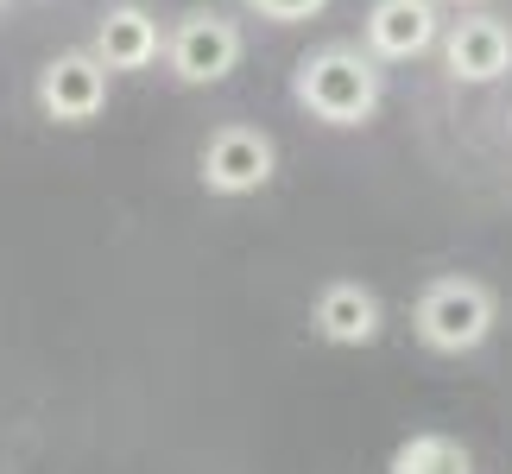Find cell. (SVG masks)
I'll use <instances>...</instances> for the list:
<instances>
[{
	"mask_svg": "<svg viewBox=\"0 0 512 474\" xmlns=\"http://www.w3.org/2000/svg\"><path fill=\"white\" fill-rule=\"evenodd\" d=\"M291 95H298L323 127H361L367 114L380 108V64H373V51L323 45L317 57H304V64H298Z\"/></svg>",
	"mask_w": 512,
	"mask_h": 474,
	"instance_id": "obj_1",
	"label": "cell"
},
{
	"mask_svg": "<svg viewBox=\"0 0 512 474\" xmlns=\"http://www.w3.org/2000/svg\"><path fill=\"white\" fill-rule=\"evenodd\" d=\"M487 329H494V291L475 285V279H437L418 298V335H424V348H437V354L481 348Z\"/></svg>",
	"mask_w": 512,
	"mask_h": 474,
	"instance_id": "obj_2",
	"label": "cell"
},
{
	"mask_svg": "<svg viewBox=\"0 0 512 474\" xmlns=\"http://www.w3.org/2000/svg\"><path fill=\"white\" fill-rule=\"evenodd\" d=\"M165 57H171V76L177 83H222V76L241 64V26L228 13H184L177 32L165 38Z\"/></svg>",
	"mask_w": 512,
	"mask_h": 474,
	"instance_id": "obj_3",
	"label": "cell"
},
{
	"mask_svg": "<svg viewBox=\"0 0 512 474\" xmlns=\"http://www.w3.org/2000/svg\"><path fill=\"white\" fill-rule=\"evenodd\" d=\"M108 102V64L95 51H64L38 76V108L51 121H95Z\"/></svg>",
	"mask_w": 512,
	"mask_h": 474,
	"instance_id": "obj_4",
	"label": "cell"
},
{
	"mask_svg": "<svg viewBox=\"0 0 512 474\" xmlns=\"http://www.w3.org/2000/svg\"><path fill=\"white\" fill-rule=\"evenodd\" d=\"M272 165H279V152H272V140L260 127H222V133H209V146H203V184L222 190V196L260 190L272 177Z\"/></svg>",
	"mask_w": 512,
	"mask_h": 474,
	"instance_id": "obj_5",
	"label": "cell"
},
{
	"mask_svg": "<svg viewBox=\"0 0 512 474\" xmlns=\"http://www.w3.org/2000/svg\"><path fill=\"white\" fill-rule=\"evenodd\" d=\"M443 70L449 83H500L512 70V32L487 13H468L443 32Z\"/></svg>",
	"mask_w": 512,
	"mask_h": 474,
	"instance_id": "obj_6",
	"label": "cell"
},
{
	"mask_svg": "<svg viewBox=\"0 0 512 474\" xmlns=\"http://www.w3.org/2000/svg\"><path fill=\"white\" fill-rule=\"evenodd\" d=\"M437 38H443L437 0H373V7H367V51L386 57V64L424 57Z\"/></svg>",
	"mask_w": 512,
	"mask_h": 474,
	"instance_id": "obj_7",
	"label": "cell"
},
{
	"mask_svg": "<svg viewBox=\"0 0 512 474\" xmlns=\"http://www.w3.org/2000/svg\"><path fill=\"white\" fill-rule=\"evenodd\" d=\"M95 57H102L108 70H146L152 57H159V19L146 7H133V0L108 7L102 32H95Z\"/></svg>",
	"mask_w": 512,
	"mask_h": 474,
	"instance_id": "obj_8",
	"label": "cell"
},
{
	"mask_svg": "<svg viewBox=\"0 0 512 474\" xmlns=\"http://www.w3.org/2000/svg\"><path fill=\"white\" fill-rule=\"evenodd\" d=\"M317 329L329 335L336 348H367L373 335H380V298H373L367 285H329L317 298Z\"/></svg>",
	"mask_w": 512,
	"mask_h": 474,
	"instance_id": "obj_9",
	"label": "cell"
},
{
	"mask_svg": "<svg viewBox=\"0 0 512 474\" xmlns=\"http://www.w3.org/2000/svg\"><path fill=\"white\" fill-rule=\"evenodd\" d=\"M392 474H475V456L456 437H411L392 449Z\"/></svg>",
	"mask_w": 512,
	"mask_h": 474,
	"instance_id": "obj_10",
	"label": "cell"
},
{
	"mask_svg": "<svg viewBox=\"0 0 512 474\" xmlns=\"http://www.w3.org/2000/svg\"><path fill=\"white\" fill-rule=\"evenodd\" d=\"M260 19H279V26H298V19H310V13H323L329 0H247Z\"/></svg>",
	"mask_w": 512,
	"mask_h": 474,
	"instance_id": "obj_11",
	"label": "cell"
},
{
	"mask_svg": "<svg viewBox=\"0 0 512 474\" xmlns=\"http://www.w3.org/2000/svg\"><path fill=\"white\" fill-rule=\"evenodd\" d=\"M449 7H481V0H449Z\"/></svg>",
	"mask_w": 512,
	"mask_h": 474,
	"instance_id": "obj_12",
	"label": "cell"
}]
</instances>
